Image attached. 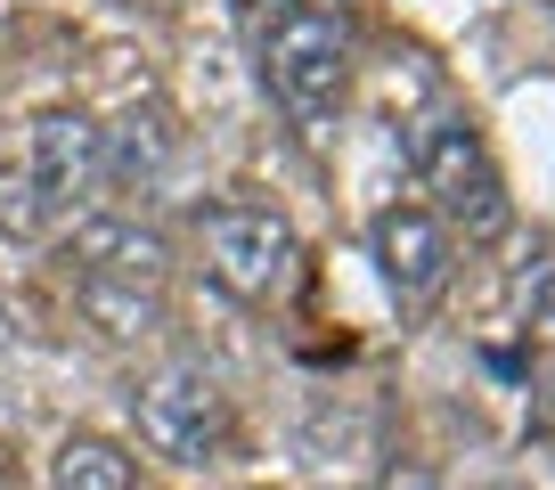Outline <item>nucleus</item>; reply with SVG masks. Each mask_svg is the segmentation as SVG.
I'll use <instances>...</instances> for the list:
<instances>
[{"label":"nucleus","mask_w":555,"mask_h":490,"mask_svg":"<svg viewBox=\"0 0 555 490\" xmlns=\"http://www.w3.org/2000/svg\"><path fill=\"white\" fill-rule=\"evenodd\" d=\"M409 172H416V189L434 196L425 212H434L450 237L499 245L506 229H515V196H506L499 156H490V140L457 106H434V115L409 122Z\"/></svg>","instance_id":"f257e3e1"},{"label":"nucleus","mask_w":555,"mask_h":490,"mask_svg":"<svg viewBox=\"0 0 555 490\" xmlns=\"http://www.w3.org/2000/svg\"><path fill=\"white\" fill-rule=\"evenodd\" d=\"M261 82L286 115L327 140L335 115H344V90H351V25L344 17H319V9H278L261 17Z\"/></svg>","instance_id":"f03ea898"},{"label":"nucleus","mask_w":555,"mask_h":490,"mask_svg":"<svg viewBox=\"0 0 555 490\" xmlns=\"http://www.w3.org/2000/svg\"><path fill=\"white\" fill-rule=\"evenodd\" d=\"M196 237H205L212 286H221V295H237V302H278L286 286L302 279V237H295V221H286L278 205L221 196V205H205Z\"/></svg>","instance_id":"7ed1b4c3"},{"label":"nucleus","mask_w":555,"mask_h":490,"mask_svg":"<svg viewBox=\"0 0 555 490\" xmlns=\"http://www.w3.org/2000/svg\"><path fill=\"white\" fill-rule=\"evenodd\" d=\"M99 189H106V172H99V122H90L82 106H50V115H34V172H25L17 189H0V229L74 221Z\"/></svg>","instance_id":"20e7f679"},{"label":"nucleus","mask_w":555,"mask_h":490,"mask_svg":"<svg viewBox=\"0 0 555 490\" xmlns=\"http://www.w3.org/2000/svg\"><path fill=\"white\" fill-rule=\"evenodd\" d=\"M131 417H139V441L180 457V466H212V457L229 450V392H221V376L196 368V360H172V368H156V376H139Z\"/></svg>","instance_id":"39448f33"},{"label":"nucleus","mask_w":555,"mask_h":490,"mask_svg":"<svg viewBox=\"0 0 555 490\" xmlns=\"http://www.w3.org/2000/svg\"><path fill=\"white\" fill-rule=\"evenodd\" d=\"M376 270H384V286H392L400 311L425 319L457 279V237L425 205H384L376 212Z\"/></svg>","instance_id":"423d86ee"},{"label":"nucleus","mask_w":555,"mask_h":490,"mask_svg":"<svg viewBox=\"0 0 555 490\" xmlns=\"http://www.w3.org/2000/svg\"><path fill=\"white\" fill-rule=\"evenodd\" d=\"M66 270L74 279H99V286H147V295H164L172 245L139 212H74L66 221Z\"/></svg>","instance_id":"0eeeda50"},{"label":"nucleus","mask_w":555,"mask_h":490,"mask_svg":"<svg viewBox=\"0 0 555 490\" xmlns=\"http://www.w3.org/2000/svg\"><path fill=\"white\" fill-rule=\"evenodd\" d=\"M172 164H180V122H172V106L131 99L115 122H99V172H106V189H156Z\"/></svg>","instance_id":"6e6552de"},{"label":"nucleus","mask_w":555,"mask_h":490,"mask_svg":"<svg viewBox=\"0 0 555 490\" xmlns=\"http://www.w3.org/2000/svg\"><path fill=\"white\" fill-rule=\"evenodd\" d=\"M50 490H139V466L106 434H66L50 450Z\"/></svg>","instance_id":"1a4fd4ad"},{"label":"nucleus","mask_w":555,"mask_h":490,"mask_svg":"<svg viewBox=\"0 0 555 490\" xmlns=\"http://www.w3.org/2000/svg\"><path fill=\"white\" fill-rule=\"evenodd\" d=\"M74 302H82V319H90L99 335H115V344L164 335V295H147V286H99V279H74Z\"/></svg>","instance_id":"9d476101"},{"label":"nucleus","mask_w":555,"mask_h":490,"mask_svg":"<svg viewBox=\"0 0 555 490\" xmlns=\"http://www.w3.org/2000/svg\"><path fill=\"white\" fill-rule=\"evenodd\" d=\"M376 490H441V482H434V466H384Z\"/></svg>","instance_id":"9b49d317"},{"label":"nucleus","mask_w":555,"mask_h":490,"mask_svg":"<svg viewBox=\"0 0 555 490\" xmlns=\"http://www.w3.org/2000/svg\"><path fill=\"white\" fill-rule=\"evenodd\" d=\"M539 311L555 319V262H547V279H539Z\"/></svg>","instance_id":"f8f14e48"},{"label":"nucleus","mask_w":555,"mask_h":490,"mask_svg":"<svg viewBox=\"0 0 555 490\" xmlns=\"http://www.w3.org/2000/svg\"><path fill=\"white\" fill-rule=\"evenodd\" d=\"M245 17H278V9H286V0H237Z\"/></svg>","instance_id":"ddd939ff"},{"label":"nucleus","mask_w":555,"mask_h":490,"mask_svg":"<svg viewBox=\"0 0 555 490\" xmlns=\"http://www.w3.org/2000/svg\"><path fill=\"white\" fill-rule=\"evenodd\" d=\"M139 9H180V0H139Z\"/></svg>","instance_id":"4468645a"},{"label":"nucleus","mask_w":555,"mask_h":490,"mask_svg":"<svg viewBox=\"0 0 555 490\" xmlns=\"http://www.w3.org/2000/svg\"><path fill=\"white\" fill-rule=\"evenodd\" d=\"M0 490H17V482H9V474H0Z\"/></svg>","instance_id":"2eb2a0df"},{"label":"nucleus","mask_w":555,"mask_h":490,"mask_svg":"<svg viewBox=\"0 0 555 490\" xmlns=\"http://www.w3.org/2000/svg\"><path fill=\"white\" fill-rule=\"evenodd\" d=\"M499 490H506V482H499Z\"/></svg>","instance_id":"dca6fc26"}]
</instances>
